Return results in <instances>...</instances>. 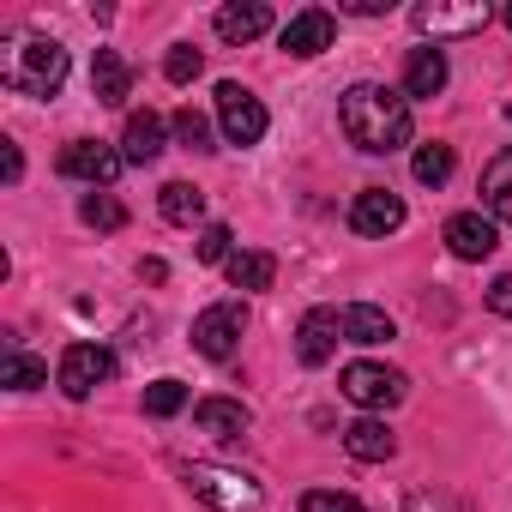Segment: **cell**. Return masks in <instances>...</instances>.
<instances>
[{
	"label": "cell",
	"mask_w": 512,
	"mask_h": 512,
	"mask_svg": "<svg viewBox=\"0 0 512 512\" xmlns=\"http://www.w3.org/2000/svg\"><path fill=\"white\" fill-rule=\"evenodd\" d=\"M446 247L458 253V260H488V253L500 247V229L482 211H458V217H446Z\"/></svg>",
	"instance_id": "obj_13"
},
{
	"label": "cell",
	"mask_w": 512,
	"mask_h": 512,
	"mask_svg": "<svg viewBox=\"0 0 512 512\" xmlns=\"http://www.w3.org/2000/svg\"><path fill=\"white\" fill-rule=\"evenodd\" d=\"M0 175H7V181H19V175H25V157H19V145H13V139H0Z\"/></svg>",
	"instance_id": "obj_33"
},
{
	"label": "cell",
	"mask_w": 512,
	"mask_h": 512,
	"mask_svg": "<svg viewBox=\"0 0 512 512\" xmlns=\"http://www.w3.org/2000/svg\"><path fill=\"white\" fill-rule=\"evenodd\" d=\"M332 37H338V19L326 13V7H308V13H296L290 25H284V55H302V61H314V55H326L332 49Z\"/></svg>",
	"instance_id": "obj_12"
},
{
	"label": "cell",
	"mask_w": 512,
	"mask_h": 512,
	"mask_svg": "<svg viewBox=\"0 0 512 512\" xmlns=\"http://www.w3.org/2000/svg\"><path fill=\"white\" fill-rule=\"evenodd\" d=\"M55 380H61V392H67V398H91L97 386H109V380H115V356H109L103 344H67V356H61Z\"/></svg>",
	"instance_id": "obj_8"
},
{
	"label": "cell",
	"mask_w": 512,
	"mask_h": 512,
	"mask_svg": "<svg viewBox=\"0 0 512 512\" xmlns=\"http://www.w3.org/2000/svg\"><path fill=\"white\" fill-rule=\"evenodd\" d=\"M229 241H235V235H229V223H205L193 253H199L205 266H229V260H235V247H229Z\"/></svg>",
	"instance_id": "obj_28"
},
{
	"label": "cell",
	"mask_w": 512,
	"mask_h": 512,
	"mask_svg": "<svg viewBox=\"0 0 512 512\" xmlns=\"http://www.w3.org/2000/svg\"><path fill=\"white\" fill-rule=\"evenodd\" d=\"M217 121H223V139H229V145H260V139H266V127H272L266 103L253 97L247 85H235V79H223V85H217Z\"/></svg>",
	"instance_id": "obj_5"
},
{
	"label": "cell",
	"mask_w": 512,
	"mask_h": 512,
	"mask_svg": "<svg viewBox=\"0 0 512 512\" xmlns=\"http://www.w3.org/2000/svg\"><path fill=\"white\" fill-rule=\"evenodd\" d=\"M338 127H344V139H350L356 151H368V157H392V151H404L410 133H416L410 97H398V91H386V85H374V79H362V85H350V91L338 97Z\"/></svg>",
	"instance_id": "obj_1"
},
{
	"label": "cell",
	"mask_w": 512,
	"mask_h": 512,
	"mask_svg": "<svg viewBox=\"0 0 512 512\" xmlns=\"http://www.w3.org/2000/svg\"><path fill=\"white\" fill-rule=\"evenodd\" d=\"M139 278H145V284H163V278H169V266H163V260H145V266H139Z\"/></svg>",
	"instance_id": "obj_36"
},
{
	"label": "cell",
	"mask_w": 512,
	"mask_h": 512,
	"mask_svg": "<svg viewBox=\"0 0 512 512\" xmlns=\"http://www.w3.org/2000/svg\"><path fill=\"white\" fill-rule=\"evenodd\" d=\"M506 115H512V103H506Z\"/></svg>",
	"instance_id": "obj_38"
},
{
	"label": "cell",
	"mask_w": 512,
	"mask_h": 512,
	"mask_svg": "<svg viewBox=\"0 0 512 512\" xmlns=\"http://www.w3.org/2000/svg\"><path fill=\"white\" fill-rule=\"evenodd\" d=\"M488 308H494L500 320H512V272H500V278L488 284Z\"/></svg>",
	"instance_id": "obj_32"
},
{
	"label": "cell",
	"mask_w": 512,
	"mask_h": 512,
	"mask_svg": "<svg viewBox=\"0 0 512 512\" xmlns=\"http://www.w3.org/2000/svg\"><path fill=\"white\" fill-rule=\"evenodd\" d=\"M241 332H247V308H241V302H211V308L193 320V350L211 356V362H229L235 344H241Z\"/></svg>",
	"instance_id": "obj_7"
},
{
	"label": "cell",
	"mask_w": 512,
	"mask_h": 512,
	"mask_svg": "<svg viewBox=\"0 0 512 512\" xmlns=\"http://www.w3.org/2000/svg\"><path fill=\"white\" fill-rule=\"evenodd\" d=\"M344 452H350V458H362V464H386V458L398 452V434H392L380 416H362V422H350V428H344Z\"/></svg>",
	"instance_id": "obj_16"
},
{
	"label": "cell",
	"mask_w": 512,
	"mask_h": 512,
	"mask_svg": "<svg viewBox=\"0 0 512 512\" xmlns=\"http://www.w3.org/2000/svg\"><path fill=\"white\" fill-rule=\"evenodd\" d=\"M157 205H163V217H169V223H199V217H205V193H199L193 181H169Z\"/></svg>",
	"instance_id": "obj_24"
},
{
	"label": "cell",
	"mask_w": 512,
	"mask_h": 512,
	"mask_svg": "<svg viewBox=\"0 0 512 512\" xmlns=\"http://www.w3.org/2000/svg\"><path fill=\"white\" fill-rule=\"evenodd\" d=\"M175 139H181L187 151H217V145H211V121H205V115H199L193 103H187V109L175 115Z\"/></svg>",
	"instance_id": "obj_30"
},
{
	"label": "cell",
	"mask_w": 512,
	"mask_h": 512,
	"mask_svg": "<svg viewBox=\"0 0 512 512\" xmlns=\"http://www.w3.org/2000/svg\"><path fill=\"white\" fill-rule=\"evenodd\" d=\"M67 49L55 37H13L7 55H0V85L19 97H55L67 85Z\"/></svg>",
	"instance_id": "obj_2"
},
{
	"label": "cell",
	"mask_w": 512,
	"mask_h": 512,
	"mask_svg": "<svg viewBox=\"0 0 512 512\" xmlns=\"http://www.w3.org/2000/svg\"><path fill=\"white\" fill-rule=\"evenodd\" d=\"M175 410H187V386L181 380H151L145 386V416H175Z\"/></svg>",
	"instance_id": "obj_27"
},
{
	"label": "cell",
	"mask_w": 512,
	"mask_h": 512,
	"mask_svg": "<svg viewBox=\"0 0 512 512\" xmlns=\"http://www.w3.org/2000/svg\"><path fill=\"white\" fill-rule=\"evenodd\" d=\"M500 19H506V31H512V0H506V7H500Z\"/></svg>",
	"instance_id": "obj_37"
},
{
	"label": "cell",
	"mask_w": 512,
	"mask_h": 512,
	"mask_svg": "<svg viewBox=\"0 0 512 512\" xmlns=\"http://www.w3.org/2000/svg\"><path fill=\"white\" fill-rule=\"evenodd\" d=\"M302 512H362L356 494H338V488H308L302 494Z\"/></svg>",
	"instance_id": "obj_31"
},
{
	"label": "cell",
	"mask_w": 512,
	"mask_h": 512,
	"mask_svg": "<svg viewBox=\"0 0 512 512\" xmlns=\"http://www.w3.org/2000/svg\"><path fill=\"white\" fill-rule=\"evenodd\" d=\"M440 91H446V55L434 43L410 49V61H404V97H440Z\"/></svg>",
	"instance_id": "obj_18"
},
{
	"label": "cell",
	"mask_w": 512,
	"mask_h": 512,
	"mask_svg": "<svg viewBox=\"0 0 512 512\" xmlns=\"http://www.w3.org/2000/svg\"><path fill=\"white\" fill-rule=\"evenodd\" d=\"M272 31V7H260V0H235V7H217V37L223 43H253Z\"/></svg>",
	"instance_id": "obj_17"
},
{
	"label": "cell",
	"mask_w": 512,
	"mask_h": 512,
	"mask_svg": "<svg viewBox=\"0 0 512 512\" xmlns=\"http://www.w3.org/2000/svg\"><path fill=\"white\" fill-rule=\"evenodd\" d=\"M79 217H85L91 229H121V223H127V205H121L115 193H85V199H79Z\"/></svg>",
	"instance_id": "obj_25"
},
{
	"label": "cell",
	"mask_w": 512,
	"mask_h": 512,
	"mask_svg": "<svg viewBox=\"0 0 512 512\" xmlns=\"http://www.w3.org/2000/svg\"><path fill=\"white\" fill-rule=\"evenodd\" d=\"M199 67H205V55H199L193 43H175V49H169V61H163V79H169V85H193V79H199Z\"/></svg>",
	"instance_id": "obj_29"
},
{
	"label": "cell",
	"mask_w": 512,
	"mask_h": 512,
	"mask_svg": "<svg viewBox=\"0 0 512 512\" xmlns=\"http://www.w3.org/2000/svg\"><path fill=\"white\" fill-rule=\"evenodd\" d=\"M410 512H458V506H452V500H440V494H416V500H410Z\"/></svg>",
	"instance_id": "obj_35"
},
{
	"label": "cell",
	"mask_w": 512,
	"mask_h": 512,
	"mask_svg": "<svg viewBox=\"0 0 512 512\" xmlns=\"http://www.w3.org/2000/svg\"><path fill=\"white\" fill-rule=\"evenodd\" d=\"M121 169H127V157H121L115 145H103V139H73V145L61 151V175H67V181H91V193L109 187Z\"/></svg>",
	"instance_id": "obj_9"
},
{
	"label": "cell",
	"mask_w": 512,
	"mask_h": 512,
	"mask_svg": "<svg viewBox=\"0 0 512 512\" xmlns=\"http://www.w3.org/2000/svg\"><path fill=\"white\" fill-rule=\"evenodd\" d=\"M91 91H97V103H127V91H133V67L115 55V49H97V61H91Z\"/></svg>",
	"instance_id": "obj_19"
},
{
	"label": "cell",
	"mask_w": 512,
	"mask_h": 512,
	"mask_svg": "<svg viewBox=\"0 0 512 512\" xmlns=\"http://www.w3.org/2000/svg\"><path fill=\"white\" fill-rule=\"evenodd\" d=\"M121 157H127V163H139V169L163 157V115H157V109L127 115V127H121Z\"/></svg>",
	"instance_id": "obj_14"
},
{
	"label": "cell",
	"mask_w": 512,
	"mask_h": 512,
	"mask_svg": "<svg viewBox=\"0 0 512 512\" xmlns=\"http://www.w3.org/2000/svg\"><path fill=\"white\" fill-rule=\"evenodd\" d=\"M181 482H187L211 512H260V506H266L260 482L241 476V470H223V464H187Z\"/></svg>",
	"instance_id": "obj_3"
},
{
	"label": "cell",
	"mask_w": 512,
	"mask_h": 512,
	"mask_svg": "<svg viewBox=\"0 0 512 512\" xmlns=\"http://www.w3.org/2000/svg\"><path fill=\"white\" fill-rule=\"evenodd\" d=\"M410 19H416V31H422L434 49H440L446 37H476V31H488V7H482V0H422Z\"/></svg>",
	"instance_id": "obj_4"
},
{
	"label": "cell",
	"mask_w": 512,
	"mask_h": 512,
	"mask_svg": "<svg viewBox=\"0 0 512 512\" xmlns=\"http://www.w3.org/2000/svg\"><path fill=\"white\" fill-rule=\"evenodd\" d=\"M344 13H362V19H380V13H392V0H344Z\"/></svg>",
	"instance_id": "obj_34"
},
{
	"label": "cell",
	"mask_w": 512,
	"mask_h": 512,
	"mask_svg": "<svg viewBox=\"0 0 512 512\" xmlns=\"http://www.w3.org/2000/svg\"><path fill=\"white\" fill-rule=\"evenodd\" d=\"M223 272H229V284H235V290H272L278 260H272V253H260V247H247V253H235Z\"/></svg>",
	"instance_id": "obj_22"
},
{
	"label": "cell",
	"mask_w": 512,
	"mask_h": 512,
	"mask_svg": "<svg viewBox=\"0 0 512 512\" xmlns=\"http://www.w3.org/2000/svg\"><path fill=\"white\" fill-rule=\"evenodd\" d=\"M350 229L356 235H392V229H404V199L392 187H362L356 205H350Z\"/></svg>",
	"instance_id": "obj_10"
},
{
	"label": "cell",
	"mask_w": 512,
	"mask_h": 512,
	"mask_svg": "<svg viewBox=\"0 0 512 512\" xmlns=\"http://www.w3.org/2000/svg\"><path fill=\"white\" fill-rule=\"evenodd\" d=\"M410 169H416L422 187H440V181L452 175V145H422V151L410 157Z\"/></svg>",
	"instance_id": "obj_26"
},
{
	"label": "cell",
	"mask_w": 512,
	"mask_h": 512,
	"mask_svg": "<svg viewBox=\"0 0 512 512\" xmlns=\"http://www.w3.org/2000/svg\"><path fill=\"white\" fill-rule=\"evenodd\" d=\"M0 380H7L13 392H37V386H49V362H37L19 344H7V356H0Z\"/></svg>",
	"instance_id": "obj_23"
},
{
	"label": "cell",
	"mask_w": 512,
	"mask_h": 512,
	"mask_svg": "<svg viewBox=\"0 0 512 512\" xmlns=\"http://www.w3.org/2000/svg\"><path fill=\"white\" fill-rule=\"evenodd\" d=\"M482 205H488L494 223H512V145L500 157H488V169H482Z\"/></svg>",
	"instance_id": "obj_20"
},
{
	"label": "cell",
	"mask_w": 512,
	"mask_h": 512,
	"mask_svg": "<svg viewBox=\"0 0 512 512\" xmlns=\"http://www.w3.org/2000/svg\"><path fill=\"white\" fill-rule=\"evenodd\" d=\"M338 392H344L350 404H362V410H392V404L410 392V380H404L398 368H380V362H350V368L338 374Z\"/></svg>",
	"instance_id": "obj_6"
},
{
	"label": "cell",
	"mask_w": 512,
	"mask_h": 512,
	"mask_svg": "<svg viewBox=\"0 0 512 512\" xmlns=\"http://www.w3.org/2000/svg\"><path fill=\"white\" fill-rule=\"evenodd\" d=\"M193 422H199L205 434H217V440H241V434L253 428V410H247L241 398H199V404H193Z\"/></svg>",
	"instance_id": "obj_15"
},
{
	"label": "cell",
	"mask_w": 512,
	"mask_h": 512,
	"mask_svg": "<svg viewBox=\"0 0 512 512\" xmlns=\"http://www.w3.org/2000/svg\"><path fill=\"white\" fill-rule=\"evenodd\" d=\"M338 332H344V320H338L332 308H308L302 326H296V356H302V368H326V362L338 356Z\"/></svg>",
	"instance_id": "obj_11"
},
{
	"label": "cell",
	"mask_w": 512,
	"mask_h": 512,
	"mask_svg": "<svg viewBox=\"0 0 512 512\" xmlns=\"http://www.w3.org/2000/svg\"><path fill=\"white\" fill-rule=\"evenodd\" d=\"M338 320H344V338H350V344H386V338H392V314L374 308V302H350Z\"/></svg>",
	"instance_id": "obj_21"
}]
</instances>
